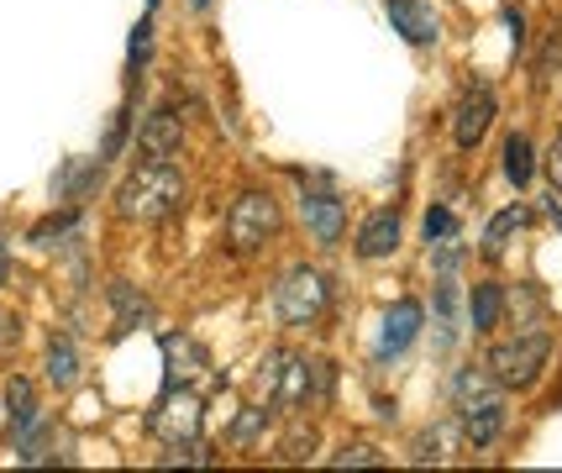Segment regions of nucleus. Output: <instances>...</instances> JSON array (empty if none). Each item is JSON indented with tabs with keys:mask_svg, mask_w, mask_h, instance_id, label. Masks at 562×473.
<instances>
[{
	"mask_svg": "<svg viewBox=\"0 0 562 473\" xmlns=\"http://www.w3.org/2000/svg\"><path fill=\"white\" fill-rule=\"evenodd\" d=\"M16 337H22V322H16V316H5V322H0V348L11 352V342H16Z\"/></svg>",
	"mask_w": 562,
	"mask_h": 473,
	"instance_id": "c85d7f7f",
	"label": "nucleus"
},
{
	"mask_svg": "<svg viewBox=\"0 0 562 473\" xmlns=\"http://www.w3.org/2000/svg\"><path fill=\"white\" fill-rule=\"evenodd\" d=\"M258 390L269 395L273 410H300L311 390H316V363L311 358H290V352H269L258 369Z\"/></svg>",
	"mask_w": 562,
	"mask_h": 473,
	"instance_id": "7ed1b4c3",
	"label": "nucleus"
},
{
	"mask_svg": "<svg viewBox=\"0 0 562 473\" xmlns=\"http://www.w3.org/2000/svg\"><path fill=\"white\" fill-rule=\"evenodd\" d=\"M179 463H190V469H211V463H216V452L190 437V442H173V452L158 458V469H179Z\"/></svg>",
	"mask_w": 562,
	"mask_h": 473,
	"instance_id": "412c9836",
	"label": "nucleus"
},
{
	"mask_svg": "<svg viewBox=\"0 0 562 473\" xmlns=\"http://www.w3.org/2000/svg\"><path fill=\"white\" fill-rule=\"evenodd\" d=\"M200 5H205V0H200Z\"/></svg>",
	"mask_w": 562,
	"mask_h": 473,
	"instance_id": "2f4dec72",
	"label": "nucleus"
},
{
	"mask_svg": "<svg viewBox=\"0 0 562 473\" xmlns=\"http://www.w3.org/2000/svg\"><path fill=\"white\" fill-rule=\"evenodd\" d=\"M547 174H552V190L562 195V132H558V143H552V153H547Z\"/></svg>",
	"mask_w": 562,
	"mask_h": 473,
	"instance_id": "bb28decb",
	"label": "nucleus"
},
{
	"mask_svg": "<svg viewBox=\"0 0 562 473\" xmlns=\"http://www.w3.org/2000/svg\"><path fill=\"white\" fill-rule=\"evenodd\" d=\"M494 126V95L490 90H468L452 111V143L458 148H479V137Z\"/></svg>",
	"mask_w": 562,
	"mask_h": 473,
	"instance_id": "1a4fd4ad",
	"label": "nucleus"
},
{
	"mask_svg": "<svg viewBox=\"0 0 562 473\" xmlns=\"http://www.w3.org/2000/svg\"><path fill=\"white\" fill-rule=\"evenodd\" d=\"M311 452H316V426H294L290 437L279 442V458H284V463H305Z\"/></svg>",
	"mask_w": 562,
	"mask_h": 473,
	"instance_id": "393cba45",
	"label": "nucleus"
},
{
	"mask_svg": "<svg viewBox=\"0 0 562 473\" xmlns=\"http://www.w3.org/2000/svg\"><path fill=\"white\" fill-rule=\"evenodd\" d=\"M164 363H169V384H195L211 363H205V348H200L195 337H164Z\"/></svg>",
	"mask_w": 562,
	"mask_h": 473,
	"instance_id": "f8f14e48",
	"label": "nucleus"
},
{
	"mask_svg": "<svg viewBox=\"0 0 562 473\" xmlns=\"http://www.w3.org/2000/svg\"><path fill=\"white\" fill-rule=\"evenodd\" d=\"M184 205V179L173 164H143V169H132V179L122 184V195H116V211H122L126 222H164Z\"/></svg>",
	"mask_w": 562,
	"mask_h": 473,
	"instance_id": "f03ea898",
	"label": "nucleus"
},
{
	"mask_svg": "<svg viewBox=\"0 0 562 473\" xmlns=\"http://www.w3.org/2000/svg\"><path fill=\"white\" fill-rule=\"evenodd\" d=\"M273 232H279V205H273L269 195H258V190L237 200L232 216H226V243L237 252H258Z\"/></svg>",
	"mask_w": 562,
	"mask_h": 473,
	"instance_id": "0eeeda50",
	"label": "nucleus"
},
{
	"mask_svg": "<svg viewBox=\"0 0 562 473\" xmlns=\"http://www.w3.org/2000/svg\"><path fill=\"white\" fill-rule=\"evenodd\" d=\"M69 226H74V211H64V216H48V222L37 226V232H32V237H37V243H48L53 232H69Z\"/></svg>",
	"mask_w": 562,
	"mask_h": 473,
	"instance_id": "a878e982",
	"label": "nucleus"
},
{
	"mask_svg": "<svg viewBox=\"0 0 562 473\" xmlns=\"http://www.w3.org/2000/svg\"><path fill=\"white\" fill-rule=\"evenodd\" d=\"M499 311H505V290H499V284H479V290H473V326H479V331H494V326H499Z\"/></svg>",
	"mask_w": 562,
	"mask_h": 473,
	"instance_id": "6ab92c4d",
	"label": "nucleus"
},
{
	"mask_svg": "<svg viewBox=\"0 0 562 473\" xmlns=\"http://www.w3.org/2000/svg\"><path fill=\"white\" fill-rule=\"evenodd\" d=\"M263 426H269V410H243V416L232 421V431H226V442H232V448H252Z\"/></svg>",
	"mask_w": 562,
	"mask_h": 473,
	"instance_id": "5701e85b",
	"label": "nucleus"
},
{
	"mask_svg": "<svg viewBox=\"0 0 562 473\" xmlns=\"http://www.w3.org/2000/svg\"><path fill=\"white\" fill-rule=\"evenodd\" d=\"M420 322H426V311H420L416 300H400L390 316H384V337H379V352L394 358V352H405L411 342L420 337Z\"/></svg>",
	"mask_w": 562,
	"mask_h": 473,
	"instance_id": "9b49d317",
	"label": "nucleus"
},
{
	"mask_svg": "<svg viewBox=\"0 0 562 473\" xmlns=\"http://www.w3.org/2000/svg\"><path fill=\"white\" fill-rule=\"evenodd\" d=\"M379 463H384V452L373 442H347L342 452H331V469H379Z\"/></svg>",
	"mask_w": 562,
	"mask_h": 473,
	"instance_id": "4be33fe9",
	"label": "nucleus"
},
{
	"mask_svg": "<svg viewBox=\"0 0 562 473\" xmlns=\"http://www.w3.org/2000/svg\"><path fill=\"white\" fill-rule=\"evenodd\" d=\"M452 405H458V426L473 448H494L505 431V384L494 369H463L452 379Z\"/></svg>",
	"mask_w": 562,
	"mask_h": 473,
	"instance_id": "f257e3e1",
	"label": "nucleus"
},
{
	"mask_svg": "<svg viewBox=\"0 0 562 473\" xmlns=\"http://www.w3.org/2000/svg\"><path fill=\"white\" fill-rule=\"evenodd\" d=\"M300 211H305V226H311V237H316V243H326V248H331V243H342L347 211H342V200L337 195H305Z\"/></svg>",
	"mask_w": 562,
	"mask_h": 473,
	"instance_id": "9d476101",
	"label": "nucleus"
},
{
	"mask_svg": "<svg viewBox=\"0 0 562 473\" xmlns=\"http://www.w3.org/2000/svg\"><path fill=\"white\" fill-rule=\"evenodd\" d=\"M547 352H552V337L547 331H526V337H510V342L490 348V369L505 390H531L541 363H547Z\"/></svg>",
	"mask_w": 562,
	"mask_h": 473,
	"instance_id": "20e7f679",
	"label": "nucleus"
},
{
	"mask_svg": "<svg viewBox=\"0 0 562 473\" xmlns=\"http://www.w3.org/2000/svg\"><path fill=\"white\" fill-rule=\"evenodd\" d=\"M48 379L58 390H74V384H79V352H74V342H53L48 348Z\"/></svg>",
	"mask_w": 562,
	"mask_h": 473,
	"instance_id": "aec40b11",
	"label": "nucleus"
},
{
	"mask_svg": "<svg viewBox=\"0 0 562 473\" xmlns=\"http://www.w3.org/2000/svg\"><path fill=\"white\" fill-rule=\"evenodd\" d=\"M520 226H526V211H520V205L499 211V216L490 222V232H484V252H490V258H499V252L510 248V237L520 232Z\"/></svg>",
	"mask_w": 562,
	"mask_h": 473,
	"instance_id": "dca6fc26",
	"label": "nucleus"
},
{
	"mask_svg": "<svg viewBox=\"0 0 562 473\" xmlns=\"http://www.w3.org/2000/svg\"><path fill=\"white\" fill-rule=\"evenodd\" d=\"M143 53H147V22L137 26V37H132V69H137V64H143Z\"/></svg>",
	"mask_w": 562,
	"mask_h": 473,
	"instance_id": "c756f323",
	"label": "nucleus"
},
{
	"mask_svg": "<svg viewBox=\"0 0 562 473\" xmlns=\"http://www.w3.org/2000/svg\"><path fill=\"white\" fill-rule=\"evenodd\" d=\"M394 248H400V216L394 211L368 216L363 232H358V258H390Z\"/></svg>",
	"mask_w": 562,
	"mask_h": 473,
	"instance_id": "4468645a",
	"label": "nucleus"
},
{
	"mask_svg": "<svg viewBox=\"0 0 562 473\" xmlns=\"http://www.w3.org/2000/svg\"><path fill=\"white\" fill-rule=\"evenodd\" d=\"M179 148H184V122H179L173 111H153V116H143L137 153H143L147 164H169Z\"/></svg>",
	"mask_w": 562,
	"mask_h": 473,
	"instance_id": "6e6552de",
	"label": "nucleus"
},
{
	"mask_svg": "<svg viewBox=\"0 0 562 473\" xmlns=\"http://www.w3.org/2000/svg\"><path fill=\"white\" fill-rule=\"evenodd\" d=\"M273 311H279L284 326L321 322V311H326V274H316V269H290L284 284H279V295H273Z\"/></svg>",
	"mask_w": 562,
	"mask_h": 473,
	"instance_id": "423d86ee",
	"label": "nucleus"
},
{
	"mask_svg": "<svg viewBox=\"0 0 562 473\" xmlns=\"http://www.w3.org/2000/svg\"><path fill=\"white\" fill-rule=\"evenodd\" d=\"M5 405H11V421H16V431H32V421H37V399H32V379H11L5 384Z\"/></svg>",
	"mask_w": 562,
	"mask_h": 473,
	"instance_id": "f3484780",
	"label": "nucleus"
},
{
	"mask_svg": "<svg viewBox=\"0 0 562 473\" xmlns=\"http://www.w3.org/2000/svg\"><path fill=\"white\" fill-rule=\"evenodd\" d=\"M200 421H205V405H200L195 390H184V384H169L164 399L153 405V416H147V431L158 437V442H190L200 437Z\"/></svg>",
	"mask_w": 562,
	"mask_h": 473,
	"instance_id": "39448f33",
	"label": "nucleus"
},
{
	"mask_svg": "<svg viewBox=\"0 0 562 473\" xmlns=\"http://www.w3.org/2000/svg\"><path fill=\"white\" fill-rule=\"evenodd\" d=\"M11 274V258H5V248H0V279Z\"/></svg>",
	"mask_w": 562,
	"mask_h": 473,
	"instance_id": "7c9ffc66",
	"label": "nucleus"
},
{
	"mask_svg": "<svg viewBox=\"0 0 562 473\" xmlns=\"http://www.w3.org/2000/svg\"><path fill=\"white\" fill-rule=\"evenodd\" d=\"M505 174H510V184H531V174H537V153H531V143L526 137H510L505 143Z\"/></svg>",
	"mask_w": 562,
	"mask_h": 473,
	"instance_id": "a211bd4d",
	"label": "nucleus"
},
{
	"mask_svg": "<svg viewBox=\"0 0 562 473\" xmlns=\"http://www.w3.org/2000/svg\"><path fill=\"white\" fill-rule=\"evenodd\" d=\"M390 16H394V32H405L411 43H437V11L426 0H390Z\"/></svg>",
	"mask_w": 562,
	"mask_h": 473,
	"instance_id": "ddd939ff",
	"label": "nucleus"
},
{
	"mask_svg": "<svg viewBox=\"0 0 562 473\" xmlns=\"http://www.w3.org/2000/svg\"><path fill=\"white\" fill-rule=\"evenodd\" d=\"M452 437H458V426L447 421V426H426V431H420L416 442H411V463H420V469H426V463H447V458H452Z\"/></svg>",
	"mask_w": 562,
	"mask_h": 473,
	"instance_id": "2eb2a0df",
	"label": "nucleus"
},
{
	"mask_svg": "<svg viewBox=\"0 0 562 473\" xmlns=\"http://www.w3.org/2000/svg\"><path fill=\"white\" fill-rule=\"evenodd\" d=\"M111 305H116L122 326H137V322H147V316H153V305H147V300H137L126 284H111Z\"/></svg>",
	"mask_w": 562,
	"mask_h": 473,
	"instance_id": "b1692460",
	"label": "nucleus"
},
{
	"mask_svg": "<svg viewBox=\"0 0 562 473\" xmlns=\"http://www.w3.org/2000/svg\"><path fill=\"white\" fill-rule=\"evenodd\" d=\"M447 232H452V216H447V211H431V216H426V237L437 243V237H447Z\"/></svg>",
	"mask_w": 562,
	"mask_h": 473,
	"instance_id": "cd10ccee",
	"label": "nucleus"
}]
</instances>
